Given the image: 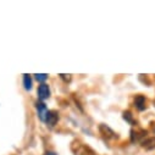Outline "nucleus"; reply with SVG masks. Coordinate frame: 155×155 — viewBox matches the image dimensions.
I'll list each match as a JSON object with an SVG mask.
<instances>
[{
    "mask_svg": "<svg viewBox=\"0 0 155 155\" xmlns=\"http://www.w3.org/2000/svg\"><path fill=\"white\" fill-rule=\"evenodd\" d=\"M35 107H37V112H38V116L42 121H45L47 120V116L49 114V110L47 109L45 104L42 103V101H37L35 103Z\"/></svg>",
    "mask_w": 155,
    "mask_h": 155,
    "instance_id": "f257e3e1",
    "label": "nucleus"
},
{
    "mask_svg": "<svg viewBox=\"0 0 155 155\" xmlns=\"http://www.w3.org/2000/svg\"><path fill=\"white\" fill-rule=\"evenodd\" d=\"M50 97V89L49 86L45 83H42L39 87H38V98L41 100H45Z\"/></svg>",
    "mask_w": 155,
    "mask_h": 155,
    "instance_id": "f03ea898",
    "label": "nucleus"
},
{
    "mask_svg": "<svg viewBox=\"0 0 155 155\" xmlns=\"http://www.w3.org/2000/svg\"><path fill=\"white\" fill-rule=\"evenodd\" d=\"M58 120H59L58 112H56V111H49V114H48V116H47L45 122H47V125H48L49 127H54V126L56 125Z\"/></svg>",
    "mask_w": 155,
    "mask_h": 155,
    "instance_id": "7ed1b4c3",
    "label": "nucleus"
},
{
    "mask_svg": "<svg viewBox=\"0 0 155 155\" xmlns=\"http://www.w3.org/2000/svg\"><path fill=\"white\" fill-rule=\"evenodd\" d=\"M142 147L147 150H151L155 148V137H149L144 140H142Z\"/></svg>",
    "mask_w": 155,
    "mask_h": 155,
    "instance_id": "20e7f679",
    "label": "nucleus"
},
{
    "mask_svg": "<svg viewBox=\"0 0 155 155\" xmlns=\"http://www.w3.org/2000/svg\"><path fill=\"white\" fill-rule=\"evenodd\" d=\"M100 132H101L103 136L106 137V138H115V137H116L115 132H114L112 130H110V128H109L107 126H105V125H101V126H100Z\"/></svg>",
    "mask_w": 155,
    "mask_h": 155,
    "instance_id": "39448f33",
    "label": "nucleus"
},
{
    "mask_svg": "<svg viewBox=\"0 0 155 155\" xmlns=\"http://www.w3.org/2000/svg\"><path fill=\"white\" fill-rule=\"evenodd\" d=\"M134 105L138 110H144L145 109V98L143 95H138L136 99H134Z\"/></svg>",
    "mask_w": 155,
    "mask_h": 155,
    "instance_id": "423d86ee",
    "label": "nucleus"
},
{
    "mask_svg": "<svg viewBox=\"0 0 155 155\" xmlns=\"http://www.w3.org/2000/svg\"><path fill=\"white\" fill-rule=\"evenodd\" d=\"M23 86L26 91H31L32 89V78L29 74H23Z\"/></svg>",
    "mask_w": 155,
    "mask_h": 155,
    "instance_id": "0eeeda50",
    "label": "nucleus"
},
{
    "mask_svg": "<svg viewBox=\"0 0 155 155\" xmlns=\"http://www.w3.org/2000/svg\"><path fill=\"white\" fill-rule=\"evenodd\" d=\"M124 119L127 121V122H130V124H134V121H133V116H132V114L130 112V111H125L124 112Z\"/></svg>",
    "mask_w": 155,
    "mask_h": 155,
    "instance_id": "6e6552de",
    "label": "nucleus"
},
{
    "mask_svg": "<svg viewBox=\"0 0 155 155\" xmlns=\"http://www.w3.org/2000/svg\"><path fill=\"white\" fill-rule=\"evenodd\" d=\"M35 76V80L38 81V82H44V81H47V78H48V74H45V73H37V74H34Z\"/></svg>",
    "mask_w": 155,
    "mask_h": 155,
    "instance_id": "1a4fd4ad",
    "label": "nucleus"
},
{
    "mask_svg": "<svg viewBox=\"0 0 155 155\" xmlns=\"http://www.w3.org/2000/svg\"><path fill=\"white\" fill-rule=\"evenodd\" d=\"M60 77H61L62 80H65L66 82H70V81H71V74H62V73H61Z\"/></svg>",
    "mask_w": 155,
    "mask_h": 155,
    "instance_id": "9d476101",
    "label": "nucleus"
},
{
    "mask_svg": "<svg viewBox=\"0 0 155 155\" xmlns=\"http://www.w3.org/2000/svg\"><path fill=\"white\" fill-rule=\"evenodd\" d=\"M80 155H92V154H88L87 151H82V153H81Z\"/></svg>",
    "mask_w": 155,
    "mask_h": 155,
    "instance_id": "9b49d317",
    "label": "nucleus"
},
{
    "mask_svg": "<svg viewBox=\"0 0 155 155\" xmlns=\"http://www.w3.org/2000/svg\"><path fill=\"white\" fill-rule=\"evenodd\" d=\"M45 155H55V154L51 153V151H48V153H45Z\"/></svg>",
    "mask_w": 155,
    "mask_h": 155,
    "instance_id": "f8f14e48",
    "label": "nucleus"
}]
</instances>
